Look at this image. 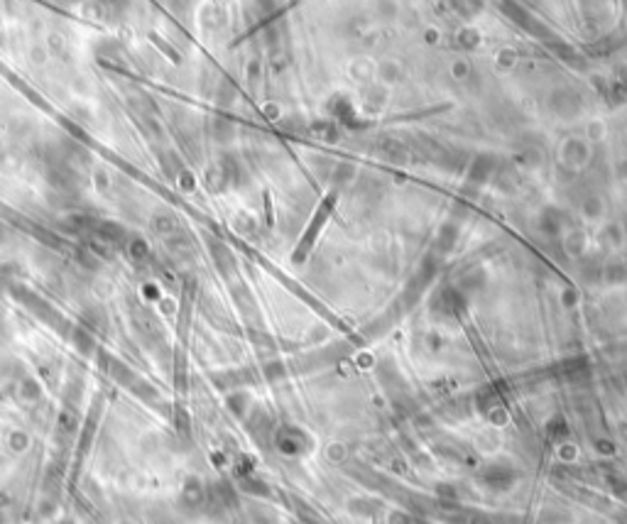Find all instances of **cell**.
Wrapping results in <instances>:
<instances>
[{
  "label": "cell",
  "instance_id": "6da1fadb",
  "mask_svg": "<svg viewBox=\"0 0 627 524\" xmlns=\"http://www.w3.org/2000/svg\"><path fill=\"white\" fill-rule=\"evenodd\" d=\"M203 500H206V493H203L201 483L199 480H187L182 488V502L187 505V507H201Z\"/></svg>",
  "mask_w": 627,
  "mask_h": 524
},
{
  "label": "cell",
  "instance_id": "7a4b0ae2",
  "mask_svg": "<svg viewBox=\"0 0 627 524\" xmlns=\"http://www.w3.org/2000/svg\"><path fill=\"white\" fill-rule=\"evenodd\" d=\"M0 524H3V514H0Z\"/></svg>",
  "mask_w": 627,
  "mask_h": 524
}]
</instances>
